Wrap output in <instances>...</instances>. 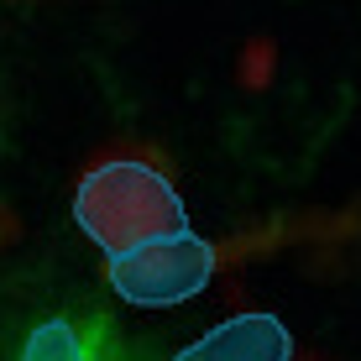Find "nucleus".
<instances>
[{
  "mask_svg": "<svg viewBox=\"0 0 361 361\" xmlns=\"http://www.w3.org/2000/svg\"><path fill=\"white\" fill-rule=\"evenodd\" d=\"M73 220L110 257L131 252L142 241H157V235L189 231V209L168 183V173L152 163H136V157H105L84 173L79 194H73Z\"/></svg>",
  "mask_w": 361,
  "mask_h": 361,
  "instance_id": "f257e3e1",
  "label": "nucleus"
},
{
  "mask_svg": "<svg viewBox=\"0 0 361 361\" xmlns=\"http://www.w3.org/2000/svg\"><path fill=\"white\" fill-rule=\"evenodd\" d=\"M209 278H215V246L194 231L157 235V241H142L131 252L110 257V288L142 309L183 304V298L204 293Z\"/></svg>",
  "mask_w": 361,
  "mask_h": 361,
  "instance_id": "f03ea898",
  "label": "nucleus"
},
{
  "mask_svg": "<svg viewBox=\"0 0 361 361\" xmlns=\"http://www.w3.org/2000/svg\"><path fill=\"white\" fill-rule=\"evenodd\" d=\"M178 361H293V335L278 314H235L183 345Z\"/></svg>",
  "mask_w": 361,
  "mask_h": 361,
  "instance_id": "7ed1b4c3",
  "label": "nucleus"
},
{
  "mask_svg": "<svg viewBox=\"0 0 361 361\" xmlns=\"http://www.w3.org/2000/svg\"><path fill=\"white\" fill-rule=\"evenodd\" d=\"M21 361H90V351H84L79 330L68 325V319H47V325L32 330L27 351H21Z\"/></svg>",
  "mask_w": 361,
  "mask_h": 361,
  "instance_id": "20e7f679",
  "label": "nucleus"
}]
</instances>
